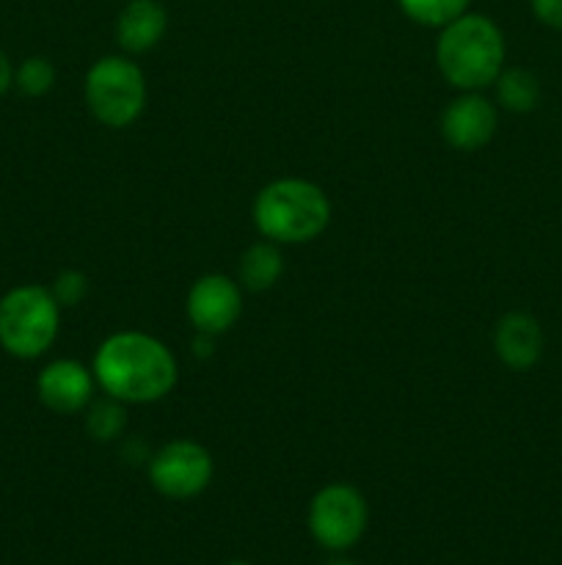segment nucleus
<instances>
[{
    "mask_svg": "<svg viewBox=\"0 0 562 565\" xmlns=\"http://www.w3.org/2000/svg\"><path fill=\"white\" fill-rule=\"evenodd\" d=\"M91 370L99 390L127 406L163 401L180 381V364L171 348L147 331L110 334L94 353Z\"/></svg>",
    "mask_w": 562,
    "mask_h": 565,
    "instance_id": "f257e3e1",
    "label": "nucleus"
},
{
    "mask_svg": "<svg viewBox=\"0 0 562 565\" xmlns=\"http://www.w3.org/2000/svg\"><path fill=\"white\" fill-rule=\"evenodd\" d=\"M505 33L490 17L466 11L435 39V66L457 92H483L505 70Z\"/></svg>",
    "mask_w": 562,
    "mask_h": 565,
    "instance_id": "f03ea898",
    "label": "nucleus"
},
{
    "mask_svg": "<svg viewBox=\"0 0 562 565\" xmlns=\"http://www.w3.org/2000/svg\"><path fill=\"white\" fill-rule=\"evenodd\" d=\"M253 226L264 241L279 246L312 243L328 230L331 199L317 182L301 177H281L268 182L253 196Z\"/></svg>",
    "mask_w": 562,
    "mask_h": 565,
    "instance_id": "7ed1b4c3",
    "label": "nucleus"
},
{
    "mask_svg": "<svg viewBox=\"0 0 562 565\" xmlns=\"http://www.w3.org/2000/svg\"><path fill=\"white\" fill-rule=\"evenodd\" d=\"M61 307L50 287L20 285L0 298V348L14 359L44 356L58 340Z\"/></svg>",
    "mask_w": 562,
    "mask_h": 565,
    "instance_id": "20e7f679",
    "label": "nucleus"
},
{
    "mask_svg": "<svg viewBox=\"0 0 562 565\" xmlns=\"http://www.w3.org/2000/svg\"><path fill=\"white\" fill-rule=\"evenodd\" d=\"M83 97L99 125L121 130L141 119L147 108V77L130 55H102L88 66Z\"/></svg>",
    "mask_w": 562,
    "mask_h": 565,
    "instance_id": "39448f33",
    "label": "nucleus"
},
{
    "mask_svg": "<svg viewBox=\"0 0 562 565\" xmlns=\"http://www.w3.org/2000/svg\"><path fill=\"white\" fill-rule=\"evenodd\" d=\"M369 524V505L350 483H328L309 505V533L323 550L345 552L361 541Z\"/></svg>",
    "mask_w": 562,
    "mask_h": 565,
    "instance_id": "423d86ee",
    "label": "nucleus"
},
{
    "mask_svg": "<svg viewBox=\"0 0 562 565\" xmlns=\"http://www.w3.org/2000/svg\"><path fill=\"white\" fill-rule=\"evenodd\" d=\"M215 461L204 445L193 439H174L149 458V483L165 500H196L213 483Z\"/></svg>",
    "mask_w": 562,
    "mask_h": 565,
    "instance_id": "0eeeda50",
    "label": "nucleus"
},
{
    "mask_svg": "<svg viewBox=\"0 0 562 565\" xmlns=\"http://www.w3.org/2000/svg\"><path fill=\"white\" fill-rule=\"evenodd\" d=\"M193 331L220 337L240 320L242 287L226 274H204L193 281L185 301Z\"/></svg>",
    "mask_w": 562,
    "mask_h": 565,
    "instance_id": "6e6552de",
    "label": "nucleus"
},
{
    "mask_svg": "<svg viewBox=\"0 0 562 565\" xmlns=\"http://www.w3.org/2000/svg\"><path fill=\"white\" fill-rule=\"evenodd\" d=\"M499 127V105L483 92H461L441 110V136L457 152L488 147Z\"/></svg>",
    "mask_w": 562,
    "mask_h": 565,
    "instance_id": "1a4fd4ad",
    "label": "nucleus"
},
{
    "mask_svg": "<svg viewBox=\"0 0 562 565\" xmlns=\"http://www.w3.org/2000/svg\"><path fill=\"white\" fill-rule=\"evenodd\" d=\"M97 390L94 370L77 359H55L36 379V395L53 414H77L88 408Z\"/></svg>",
    "mask_w": 562,
    "mask_h": 565,
    "instance_id": "9d476101",
    "label": "nucleus"
},
{
    "mask_svg": "<svg viewBox=\"0 0 562 565\" xmlns=\"http://www.w3.org/2000/svg\"><path fill=\"white\" fill-rule=\"evenodd\" d=\"M545 348V334L538 318L529 312H507L494 326V353L505 367L527 373L540 362Z\"/></svg>",
    "mask_w": 562,
    "mask_h": 565,
    "instance_id": "9b49d317",
    "label": "nucleus"
},
{
    "mask_svg": "<svg viewBox=\"0 0 562 565\" xmlns=\"http://www.w3.org/2000/svg\"><path fill=\"white\" fill-rule=\"evenodd\" d=\"M169 31V11L160 0H130L116 17V42L125 55L149 53Z\"/></svg>",
    "mask_w": 562,
    "mask_h": 565,
    "instance_id": "f8f14e48",
    "label": "nucleus"
},
{
    "mask_svg": "<svg viewBox=\"0 0 562 565\" xmlns=\"http://www.w3.org/2000/svg\"><path fill=\"white\" fill-rule=\"evenodd\" d=\"M284 274V257H281L279 243L273 241H257L248 246L240 257V268H237V279L240 287L248 292H264L275 287V281Z\"/></svg>",
    "mask_w": 562,
    "mask_h": 565,
    "instance_id": "ddd939ff",
    "label": "nucleus"
},
{
    "mask_svg": "<svg viewBox=\"0 0 562 565\" xmlns=\"http://www.w3.org/2000/svg\"><path fill=\"white\" fill-rule=\"evenodd\" d=\"M496 105L510 114H532L540 105V81L532 70L523 66H510L501 70L494 81Z\"/></svg>",
    "mask_w": 562,
    "mask_h": 565,
    "instance_id": "4468645a",
    "label": "nucleus"
},
{
    "mask_svg": "<svg viewBox=\"0 0 562 565\" xmlns=\"http://www.w3.org/2000/svg\"><path fill=\"white\" fill-rule=\"evenodd\" d=\"M127 403L116 401V397L105 395L102 401L88 403L86 428L94 441H116L127 428Z\"/></svg>",
    "mask_w": 562,
    "mask_h": 565,
    "instance_id": "2eb2a0df",
    "label": "nucleus"
},
{
    "mask_svg": "<svg viewBox=\"0 0 562 565\" xmlns=\"http://www.w3.org/2000/svg\"><path fill=\"white\" fill-rule=\"evenodd\" d=\"M402 14L424 28H444L461 14H466L472 0H397Z\"/></svg>",
    "mask_w": 562,
    "mask_h": 565,
    "instance_id": "dca6fc26",
    "label": "nucleus"
},
{
    "mask_svg": "<svg viewBox=\"0 0 562 565\" xmlns=\"http://www.w3.org/2000/svg\"><path fill=\"white\" fill-rule=\"evenodd\" d=\"M14 86L25 97H44L55 86V66L44 55H31L14 66Z\"/></svg>",
    "mask_w": 562,
    "mask_h": 565,
    "instance_id": "f3484780",
    "label": "nucleus"
},
{
    "mask_svg": "<svg viewBox=\"0 0 562 565\" xmlns=\"http://www.w3.org/2000/svg\"><path fill=\"white\" fill-rule=\"evenodd\" d=\"M50 292H53V298L58 301L61 309L77 307V303L88 296L86 274L75 268H64L58 276H55L53 285H50Z\"/></svg>",
    "mask_w": 562,
    "mask_h": 565,
    "instance_id": "a211bd4d",
    "label": "nucleus"
},
{
    "mask_svg": "<svg viewBox=\"0 0 562 565\" xmlns=\"http://www.w3.org/2000/svg\"><path fill=\"white\" fill-rule=\"evenodd\" d=\"M529 6L543 25L562 31V0H529Z\"/></svg>",
    "mask_w": 562,
    "mask_h": 565,
    "instance_id": "6ab92c4d",
    "label": "nucleus"
},
{
    "mask_svg": "<svg viewBox=\"0 0 562 565\" xmlns=\"http://www.w3.org/2000/svg\"><path fill=\"white\" fill-rule=\"evenodd\" d=\"M11 86H14V64H11L9 55L0 50V97H3Z\"/></svg>",
    "mask_w": 562,
    "mask_h": 565,
    "instance_id": "aec40b11",
    "label": "nucleus"
},
{
    "mask_svg": "<svg viewBox=\"0 0 562 565\" xmlns=\"http://www.w3.org/2000/svg\"><path fill=\"white\" fill-rule=\"evenodd\" d=\"M193 345H196V356L198 359H209L215 353V337L213 334H202V331H196V337H193Z\"/></svg>",
    "mask_w": 562,
    "mask_h": 565,
    "instance_id": "412c9836",
    "label": "nucleus"
},
{
    "mask_svg": "<svg viewBox=\"0 0 562 565\" xmlns=\"http://www.w3.org/2000/svg\"><path fill=\"white\" fill-rule=\"evenodd\" d=\"M328 565H356V563H350V561H345V557H336V561H331Z\"/></svg>",
    "mask_w": 562,
    "mask_h": 565,
    "instance_id": "4be33fe9",
    "label": "nucleus"
},
{
    "mask_svg": "<svg viewBox=\"0 0 562 565\" xmlns=\"http://www.w3.org/2000/svg\"><path fill=\"white\" fill-rule=\"evenodd\" d=\"M229 565H248V563H242V561H235V563H229Z\"/></svg>",
    "mask_w": 562,
    "mask_h": 565,
    "instance_id": "5701e85b",
    "label": "nucleus"
}]
</instances>
